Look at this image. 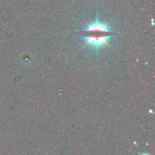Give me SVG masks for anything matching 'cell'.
Returning <instances> with one entry per match:
<instances>
[{
	"mask_svg": "<svg viewBox=\"0 0 155 155\" xmlns=\"http://www.w3.org/2000/svg\"><path fill=\"white\" fill-rule=\"evenodd\" d=\"M84 46L89 45L95 51L104 46H108L110 39L114 35L108 24L101 22L97 17L96 20L90 24H86V28L83 31Z\"/></svg>",
	"mask_w": 155,
	"mask_h": 155,
	"instance_id": "obj_1",
	"label": "cell"
},
{
	"mask_svg": "<svg viewBox=\"0 0 155 155\" xmlns=\"http://www.w3.org/2000/svg\"><path fill=\"white\" fill-rule=\"evenodd\" d=\"M144 155H146V154H144Z\"/></svg>",
	"mask_w": 155,
	"mask_h": 155,
	"instance_id": "obj_2",
	"label": "cell"
}]
</instances>
